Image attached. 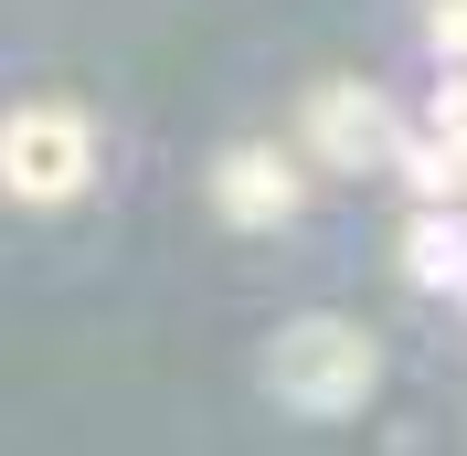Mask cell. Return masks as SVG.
I'll list each match as a JSON object with an SVG mask.
<instances>
[{"label":"cell","mask_w":467,"mask_h":456,"mask_svg":"<svg viewBox=\"0 0 467 456\" xmlns=\"http://www.w3.org/2000/svg\"><path fill=\"white\" fill-rule=\"evenodd\" d=\"M86 181V117L75 107H22L11 117V192L22 202H64Z\"/></svg>","instance_id":"1"},{"label":"cell","mask_w":467,"mask_h":456,"mask_svg":"<svg viewBox=\"0 0 467 456\" xmlns=\"http://www.w3.org/2000/svg\"><path fill=\"white\" fill-rule=\"evenodd\" d=\"M361 371H372V350H361V329H340V318H308V329H287V350H276V382H287L297 403H350L361 393Z\"/></svg>","instance_id":"2"},{"label":"cell","mask_w":467,"mask_h":456,"mask_svg":"<svg viewBox=\"0 0 467 456\" xmlns=\"http://www.w3.org/2000/svg\"><path fill=\"white\" fill-rule=\"evenodd\" d=\"M223 212H234V223H276V212H297V171L276 160V149H234V160H223Z\"/></svg>","instance_id":"3"},{"label":"cell","mask_w":467,"mask_h":456,"mask_svg":"<svg viewBox=\"0 0 467 456\" xmlns=\"http://www.w3.org/2000/svg\"><path fill=\"white\" fill-rule=\"evenodd\" d=\"M308 139H319L329 160H361V149L382 139V128H372V107H361V86H329L319 107H308Z\"/></svg>","instance_id":"4"}]
</instances>
